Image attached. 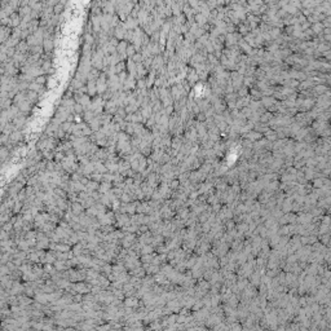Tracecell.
Here are the masks:
<instances>
[{"label": "cell", "mask_w": 331, "mask_h": 331, "mask_svg": "<svg viewBox=\"0 0 331 331\" xmlns=\"http://www.w3.org/2000/svg\"><path fill=\"white\" fill-rule=\"evenodd\" d=\"M8 155H9V149L8 148H1V149H0V162L5 160Z\"/></svg>", "instance_id": "1"}, {"label": "cell", "mask_w": 331, "mask_h": 331, "mask_svg": "<svg viewBox=\"0 0 331 331\" xmlns=\"http://www.w3.org/2000/svg\"><path fill=\"white\" fill-rule=\"evenodd\" d=\"M27 98H29L30 101H35V100H36V93H35V92H29Z\"/></svg>", "instance_id": "2"}, {"label": "cell", "mask_w": 331, "mask_h": 331, "mask_svg": "<svg viewBox=\"0 0 331 331\" xmlns=\"http://www.w3.org/2000/svg\"><path fill=\"white\" fill-rule=\"evenodd\" d=\"M1 145H3V144H1V141H0V149H1Z\"/></svg>", "instance_id": "3"}, {"label": "cell", "mask_w": 331, "mask_h": 331, "mask_svg": "<svg viewBox=\"0 0 331 331\" xmlns=\"http://www.w3.org/2000/svg\"><path fill=\"white\" fill-rule=\"evenodd\" d=\"M0 166H1V164H0Z\"/></svg>", "instance_id": "4"}]
</instances>
